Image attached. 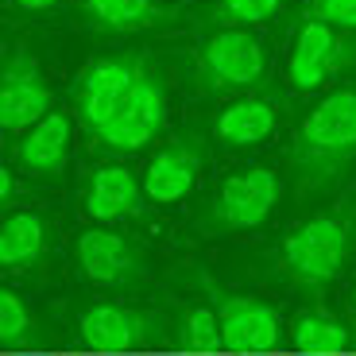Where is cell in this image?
Returning <instances> with one entry per match:
<instances>
[{
    "label": "cell",
    "mask_w": 356,
    "mask_h": 356,
    "mask_svg": "<svg viewBox=\"0 0 356 356\" xmlns=\"http://www.w3.org/2000/svg\"><path fill=\"white\" fill-rule=\"evenodd\" d=\"M202 93H241L267 78V51L248 27H217L197 43Z\"/></svg>",
    "instance_id": "3957f363"
},
{
    "label": "cell",
    "mask_w": 356,
    "mask_h": 356,
    "mask_svg": "<svg viewBox=\"0 0 356 356\" xmlns=\"http://www.w3.org/2000/svg\"><path fill=\"white\" fill-rule=\"evenodd\" d=\"M356 159V86H341L310 108L291 143L298 190H321Z\"/></svg>",
    "instance_id": "6da1fadb"
},
{
    "label": "cell",
    "mask_w": 356,
    "mask_h": 356,
    "mask_svg": "<svg viewBox=\"0 0 356 356\" xmlns=\"http://www.w3.org/2000/svg\"><path fill=\"white\" fill-rule=\"evenodd\" d=\"M283 8V0H217L213 19L221 27H259Z\"/></svg>",
    "instance_id": "44dd1931"
},
{
    "label": "cell",
    "mask_w": 356,
    "mask_h": 356,
    "mask_svg": "<svg viewBox=\"0 0 356 356\" xmlns=\"http://www.w3.org/2000/svg\"><path fill=\"white\" fill-rule=\"evenodd\" d=\"M178 341L190 353H217V348H225L221 318H217L213 306H190V310H182V318H178Z\"/></svg>",
    "instance_id": "d6986e66"
},
{
    "label": "cell",
    "mask_w": 356,
    "mask_h": 356,
    "mask_svg": "<svg viewBox=\"0 0 356 356\" xmlns=\"http://www.w3.org/2000/svg\"><path fill=\"white\" fill-rule=\"evenodd\" d=\"M202 178V147L197 143H170L163 152H155V159L143 167V194L155 205L182 202Z\"/></svg>",
    "instance_id": "5bb4252c"
},
{
    "label": "cell",
    "mask_w": 356,
    "mask_h": 356,
    "mask_svg": "<svg viewBox=\"0 0 356 356\" xmlns=\"http://www.w3.org/2000/svg\"><path fill=\"white\" fill-rule=\"evenodd\" d=\"M353 302H356V291H353Z\"/></svg>",
    "instance_id": "d4e9b609"
},
{
    "label": "cell",
    "mask_w": 356,
    "mask_h": 356,
    "mask_svg": "<svg viewBox=\"0 0 356 356\" xmlns=\"http://www.w3.org/2000/svg\"><path fill=\"white\" fill-rule=\"evenodd\" d=\"M143 58L140 54H105L93 58L74 81V116L89 136H97L101 128L116 116V108L128 101L136 81L143 78Z\"/></svg>",
    "instance_id": "277c9868"
},
{
    "label": "cell",
    "mask_w": 356,
    "mask_h": 356,
    "mask_svg": "<svg viewBox=\"0 0 356 356\" xmlns=\"http://www.w3.org/2000/svg\"><path fill=\"white\" fill-rule=\"evenodd\" d=\"M0 205H16V170L0 167Z\"/></svg>",
    "instance_id": "603a6c76"
},
{
    "label": "cell",
    "mask_w": 356,
    "mask_h": 356,
    "mask_svg": "<svg viewBox=\"0 0 356 356\" xmlns=\"http://www.w3.org/2000/svg\"><path fill=\"white\" fill-rule=\"evenodd\" d=\"M47 248V221L39 213H8L0 221V267L19 271Z\"/></svg>",
    "instance_id": "e0dca14e"
},
{
    "label": "cell",
    "mask_w": 356,
    "mask_h": 356,
    "mask_svg": "<svg viewBox=\"0 0 356 356\" xmlns=\"http://www.w3.org/2000/svg\"><path fill=\"white\" fill-rule=\"evenodd\" d=\"M143 182L120 163H105L86 178V194H81V213L97 225L108 221H132L143 213Z\"/></svg>",
    "instance_id": "8fae6325"
},
{
    "label": "cell",
    "mask_w": 356,
    "mask_h": 356,
    "mask_svg": "<svg viewBox=\"0 0 356 356\" xmlns=\"http://www.w3.org/2000/svg\"><path fill=\"white\" fill-rule=\"evenodd\" d=\"M279 124V108L271 97H241L225 105L213 120V136L225 143V147H256L267 136L275 132Z\"/></svg>",
    "instance_id": "9a60e30c"
},
{
    "label": "cell",
    "mask_w": 356,
    "mask_h": 356,
    "mask_svg": "<svg viewBox=\"0 0 356 356\" xmlns=\"http://www.w3.org/2000/svg\"><path fill=\"white\" fill-rule=\"evenodd\" d=\"M74 120L70 113H51L43 116L35 128H27L16 140V163L19 170L35 178H58L70 163V147H74Z\"/></svg>",
    "instance_id": "4fadbf2b"
},
{
    "label": "cell",
    "mask_w": 356,
    "mask_h": 356,
    "mask_svg": "<svg viewBox=\"0 0 356 356\" xmlns=\"http://www.w3.org/2000/svg\"><path fill=\"white\" fill-rule=\"evenodd\" d=\"M302 16L353 35V31H356V0H310Z\"/></svg>",
    "instance_id": "7402d4cb"
},
{
    "label": "cell",
    "mask_w": 356,
    "mask_h": 356,
    "mask_svg": "<svg viewBox=\"0 0 356 356\" xmlns=\"http://www.w3.org/2000/svg\"><path fill=\"white\" fill-rule=\"evenodd\" d=\"M78 267L89 283L97 286H120L140 275V248L124 241L120 232L108 229H86L78 236Z\"/></svg>",
    "instance_id": "7c38bea8"
},
{
    "label": "cell",
    "mask_w": 356,
    "mask_h": 356,
    "mask_svg": "<svg viewBox=\"0 0 356 356\" xmlns=\"http://www.w3.org/2000/svg\"><path fill=\"white\" fill-rule=\"evenodd\" d=\"M356 63V35L325 27L318 19H306L294 31V47L286 58V81L294 93L321 89L337 70H348Z\"/></svg>",
    "instance_id": "8992f818"
},
{
    "label": "cell",
    "mask_w": 356,
    "mask_h": 356,
    "mask_svg": "<svg viewBox=\"0 0 356 356\" xmlns=\"http://www.w3.org/2000/svg\"><path fill=\"white\" fill-rule=\"evenodd\" d=\"M163 124H167V86H163V78L155 70H143V78L136 81L128 101L93 136V147L113 152V155H132L140 147H147L163 132Z\"/></svg>",
    "instance_id": "5b68a950"
},
{
    "label": "cell",
    "mask_w": 356,
    "mask_h": 356,
    "mask_svg": "<svg viewBox=\"0 0 356 356\" xmlns=\"http://www.w3.org/2000/svg\"><path fill=\"white\" fill-rule=\"evenodd\" d=\"M35 337V314L24 306L16 291H0V345H24Z\"/></svg>",
    "instance_id": "ffe728a7"
},
{
    "label": "cell",
    "mask_w": 356,
    "mask_h": 356,
    "mask_svg": "<svg viewBox=\"0 0 356 356\" xmlns=\"http://www.w3.org/2000/svg\"><path fill=\"white\" fill-rule=\"evenodd\" d=\"M205 291H209L213 310L221 318V337L229 353H271L283 341V321H279V310L271 302L221 291L209 279H205Z\"/></svg>",
    "instance_id": "9c48e42d"
},
{
    "label": "cell",
    "mask_w": 356,
    "mask_h": 356,
    "mask_svg": "<svg viewBox=\"0 0 356 356\" xmlns=\"http://www.w3.org/2000/svg\"><path fill=\"white\" fill-rule=\"evenodd\" d=\"M279 197H283V182H279V175L271 167L236 170V175H229L221 182L205 221L221 232L256 229V225H264L267 217L275 213Z\"/></svg>",
    "instance_id": "52a82bcc"
},
{
    "label": "cell",
    "mask_w": 356,
    "mask_h": 356,
    "mask_svg": "<svg viewBox=\"0 0 356 356\" xmlns=\"http://www.w3.org/2000/svg\"><path fill=\"white\" fill-rule=\"evenodd\" d=\"M291 345L298 348V353H314V356L341 353V348L348 345V330L330 310L314 306V310H302L291 321Z\"/></svg>",
    "instance_id": "ac0fdd59"
},
{
    "label": "cell",
    "mask_w": 356,
    "mask_h": 356,
    "mask_svg": "<svg viewBox=\"0 0 356 356\" xmlns=\"http://www.w3.org/2000/svg\"><path fill=\"white\" fill-rule=\"evenodd\" d=\"M16 8H24V12H47V8H54L58 0H12Z\"/></svg>",
    "instance_id": "cb8c5ba5"
},
{
    "label": "cell",
    "mask_w": 356,
    "mask_h": 356,
    "mask_svg": "<svg viewBox=\"0 0 356 356\" xmlns=\"http://www.w3.org/2000/svg\"><path fill=\"white\" fill-rule=\"evenodd\" d=\"M81 341L93 353H136V348L159 341L152 314L120 302H97L81 314Z\"/></svg>",
    "instance_id": "30bf717a"
},
{
    "label": "cell",
    "mask_w": 356,
    "mask_h": 356,
    "mask_svg": "<svg viewBox=\"0 0 356 356\" xmlns=\"http://www.w3.org/2000/svg\"><path fill=\"white\" fill-rule=\"evenodd\" d=\"M356 221L348 213H318L310 221L294 225L279 244L283 271L298 286H325L345 271L353 252Z\"/></svg>",
    "instance_id": "7a4b0ae2"
},
{
    "label": "cell",
    "mask_w": 356,
    "mask_h": 356,
    "mask_svg": "<svg viewBox=\"0 0 356 356\" xmlns=\"http://www.w3.org/2000/svg\"><path fill=\"white\" fill-rule=\"evenodd\" d=\"M81 16L97 31L128 35V31H147L175 19V12L163 8L159 0H81Z\"/></svg>",
    "instance_id": "2e32d148"
},
{
    "label": "cell",
    "mask_w": 356,
    "mask_h": 356,
    "mask_svg": "<svg viewBox=\"0 0 356 356\" xmlns=\"http://www.w3.org/2000/svg\"><path fill=\"white\" fill-rule=\"evenodd\" d=\"M54 113V93L47 86L31 51H12L0 70V128L12 136H24L43 116Z\"/></svg>",
    "instance_id": "ba28073f"
}]
</instances>
